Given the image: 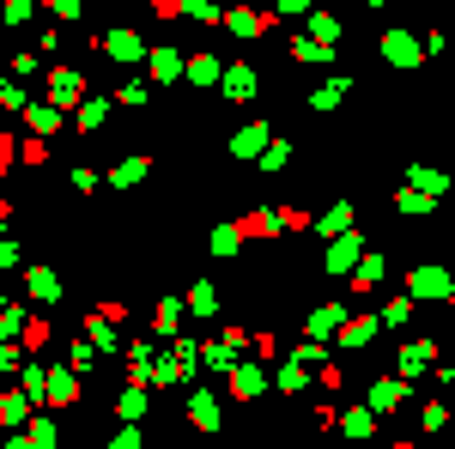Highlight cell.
Returning a JSON list of instances; mask_svg holds the SVG:
<instances>
[{"label": "cell", "mask_w": 455, "mask_h": 449, "mask_svg": "<svg viewBox=\"0 0 455 449\" xmlns=\"http://www.w3.org/2000/svg\"><path fill=\"white\" fill-rule=\"evenodd\" d=\"M55 97H61V103H73V97H79V73H61V86H55Z\"/></svg>", "instance_id": "cell-1"}, {"label": "cell", "mask_w": 455, "mask_h": 449, "mask_svg": "<svg viewBox=\"0 0 455 449\" xmlns=\"http://www.w3.org/2000/svg\"><path fill=\"white\" fill-rule=\"evenodd\" d=\"M401 449H407V444H401Z\"/></svg>", "instance_id": "cell-2"}]
</instances>
